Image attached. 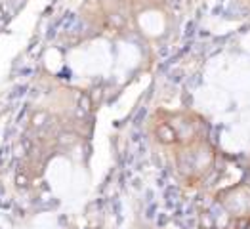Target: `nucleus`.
<instances>
[{
  "instance_id": "f257e3e1",
  "label": "nucleus",
  "mask_w": 250,
  "mask_h": 229,
  "mask_svg": "<svg viewBox=\"0 0 250 229\" xmlns=\"http://www.w3.org/2000/svg\"><path fill=\"white\" fill-rule=\"evenodd\" d=\"M157 138H159V142H163V144H167V146H170V144H174L176 142V132H174V128L170 125H161L159 128H157Z\"/></svg>"
},
{
  "instance_id": "f03ea898",
  "label": "nucleus",
  "mask_w": 250,
  "mask_h": 229,
  "mask_svg": "<svg viewBox=\"0 0 250 229\" xmlns=\"http://www.w3.org/2000/svg\"><path fill=\"white\" fill-rule=\"evenodd\" d=\"M216 228V222L210 214H203L201 216V229H214Z\"/></svg>"
},
{
  "instance_id": "7ed1b4c3",
  "label": "nucleus",
  "mask_w": 250,
  "mask_h": 229,
  "mask_svg": "<svg viewBox=\"0 0 250 229\" xmlns=\"http://www.w3.org/2000/svg\"><path fill=\"white\" fill-rule=\"evenodd\" d=\"M249 229H250V226H249Z\"/></svg>"
}]
</instances>
